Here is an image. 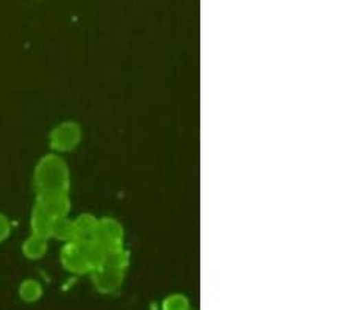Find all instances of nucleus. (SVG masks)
<instances>
[{
	"label": "nucleus",
	"mask_w": 352,
	"mask_h": 310,
	"mask_svg": "<svg viewBox=\"0 0 352 310\" xmlns=\"http://www.w3.org/2000/svg\"><path fill=\"white\" fill-rule=\"evenodd\" d=\"M98 221L91 215H82L72 221V240L82 245L94 243L96 229H98Z\"/></svg>",
	"instance_id": "obj_7"
},
{
	"label": "nucleus",
	"mask_w": 352,
	"mask_h": 310,
	"mask_svg": "<svg viewBox=\"0 0 352 310\" xmlns=\"http://www.w3.org/2000/svg\"><path fill=\"white\" fill-rule=\"evenodd\" d=\"M55 219L50 218L43 208H39L36 204L33 207L32 212V230L35 235L49 239L50 232H52V224Z\"/></svg>",
	"instance_id": "obj_8"
},
{
	"label": "nucleus",
	"mask_w": 352,
	"mask_h": 310,
	"mask_svg": "<svg viewBox=\"0 0 352 310\" xmlns=\"http://www.w3.org/2000/svg\"><path fill=\"white\" fill-rule=\"evenodd\" d=\"M45 251H47V239L32 234L22 245V252L27 258L32 261H38V258L44 257Z\"/></svg>",
	"instance_id": "obj_9"
},
{
	"label": "nucleus",
	"mask_w": 352,
	"mask_h": 310,
	"mask_svg": "<svg viewBox=\"0 0 352 310\" xmlns=\"http://www.w3.org/2000/svg\"><path fill=\"white\" fill-rule=\"evenodd\" d=\"M19 295L25 302H35L43 295V287H41V284H39V282L33 280V279H28V280L22 282V284H21Z\"/></svg>",
	"instance_id": "obj_10"
},
{
	"label": "nucleus",
	"mask_w": 352,
	"mask_h": 310,
	"mask_svg": "<svg viewBox=\"0 0 352 310\" xmlns=\"http://www.w3.org/2000/svg\"><path fill=\"white\" fill-rule=\"evenodd\" d=\"M82 132L78 124L76 122H63L56 126L50 133V146L58 152H69L77 148L80 143Z\"/></svg>",
	"instance_id": "obj_4"
},
{
	"label": "nucleus",
	"mask_w": 352,
	"mask_h": 310,
	"mask_svg": "<svg viewBox=\"0 0 352 310\" xmlns=\"http://www.w3.org/2000/svg\"><path fill=\"white\" fill-rule=\"evenodd\" d=\"M36 206L54 219L67 217L71 210L67 193H39L36 196Z\"/></svg>",
	"instance_id": "obj_6"
},
{
	"label": "nucleus",
	"mask_w": 352,
	"mask_h": 310,
	"mask_svg": "<svg viewBox=\"0 0 352 310\" xmlns=\"http://www.w3.org/2000/svg\"><path fill=\"white\" fill-rule=\"evenodd\" d=\"M190 302L184 295H171L163 301V310H188Z\"/></svg>",
	"instance_id": "obj_12"
},
{
	"label": "nucleus",
	"mask_w": 352,
	"mask_h": 310,
	"mask_svg": "<svg viewBox=\"0 0 352 310\" xmlns=\"http://www.w3.org/2000/svg\"><path fill=\"white\" fill-rule=\"evenodd\" d=\"M89 274L96 289H98L100 293L110 295V293H116L119 289H121L126 272L105 267V265H99V267L94 268Z\"/></svg>",
	"instance_id": "obj_5"
},
{
	"label": "nucleus",
	"mask_w": 352,
	"mask_h": 310,
	"mask_svg": "<svg viewBox=\"0 0 352 310\" xmlns=\"http://www.w3.org/2000/svg\"><path fill=\"white\" fill-rule=\"evenodd\" d=\"M50 236H55V239L65 240V241H71L72 240V221L65 218H56L54 224H52V232H50Z\"/></svg>",
	"instance_id": "obj_11"
},
{
	"label": "nucleus",
	"mask_w": 352,
	"mask_h": 310,
	"mask_svg": "<svg viewBox=\"0 0 352 310\" xmlns=\"http://www.w3.org/2000/svg\"><path fill=\"white\" fill-rule=\"evenodd\" d=\"M10 232H11V223L8 221L7 217L0 215V243L8 239Z\"/></svg>",
	"instance_id": "obj_13"
},
{
	"label": "nucleus",
	"mask_w": 352,
	"mask_h": 310,
	"mask_svg": "<svg viewBox=\"0 0 352 310\" xmlns=\"http://www.w3.org/2000/svg\"><path fill=\"white\" fill-rule=\"evenodd\" d=\"M104 257L105 254L96 243L82 245L77 241H66L61 250V263L67 272L74 274H89L99 267Z\"/></svg>",
	"instance_id": "obj_2"
},
{
	"label": "nucleus",
	"mask_w": 352,
	"mask_h": 310,
	"mask_svg": "<svg viewBox=\"0 0 352 310\" xmlns=\"http://www.w3.org/2000/svg\"><path fill=\"white\" fill-rule=\"evenodd\" d=\"M35 188L39 193H67L69 191V169L58 155L43 157L35 169Z\"/></svg>",
	"instance_id": "obj_1"
},
{
	"label": "nucleus",
	"mask_w": 352,
	"mask_h": 310,
	"mask_svg": "<svg viewBox=\"0 0 352 310\" xmlns=\"http://www.w3.org/2000/svg\"><path fill=\"white\" fill-rule=\"evenodd\" d=\"M124 241V230L121 224L111 218H104L98 221V229H96L94 243L98 245L99 250L104 254L115 252L122 250Z\"/></svg>",
	"instance_id": "obj_3"
}]
</instances>
